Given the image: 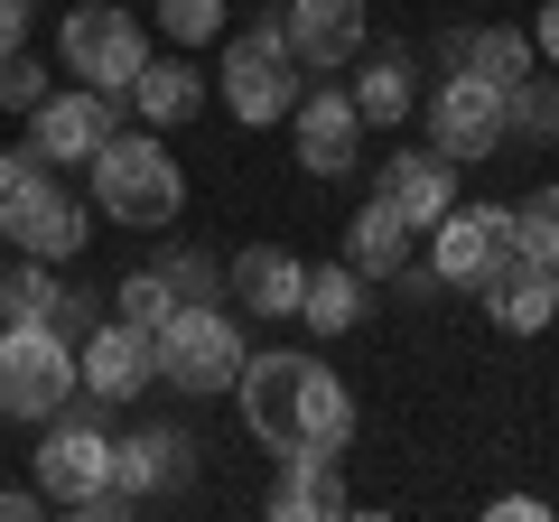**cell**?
Segmentation results:
<instances>
[{
  "label": "cell",
  "instance_id": "6da1fadb",
  "mask_svg": "<svg viewBox=\"0 0 559 522\" xmlns=\"http://www.w3.org/2000/svg\"><path fill=\"white\" fill-rule=\"evenodd\" d=\"M242 429H252L271 458H308V448H345L355 439V392L326 373L299 345H271V355L242 364Z\"/></svg>",
  "mask_w": 559,
  "mask_h": 522
},
{
  "label": "cell",
  "instance_id": "7a4b0ae2",
  "mask_svg": "<svg viewBox=\"0 0 559 522\" xmlns=\"http://www.w3.org/2000/svg\"><path fill=\"white\" fill-rule=\"evenodd\" d=\"M94 205L121 224V234H168L187 215V168L168 159L159 131H112L94 150Z\"/></svg>",
  "mask_w": 559,
  "mask_h": 522
},
{
  "label": "cell",
  "instance_id": "3957f363",
  "mask_svg": "<svg viewBox=\"0 0 559 522\" xmlns=\"http://www.w3.org/2000/svg\"><path fill=\"white\" fill-rule=\"evenodd\" d=\"M299 75H308V66H299V47H289V20H242L234 38H224L215 94L234 103L242 131H261V121H289V112H299V94H308Z\"/></svg>",
  "mask_w": 559,
  "mask_h": 522
},
{
  "label": "cell",
  "instance_id": "277c9868",
  "mask_svg": "<svg viewBox=\"0 0 559 522\" xmlns=\"http://www.w3.org/2000/svg\"><path fill=\"white\" fill-rule=\"evenodd\" d=\"M84 402V345L57 327H0V420H57Z\"/></svg>",
  "mask_w": 559,
  "mask_h": 522
},
{
  "label": "cell",
  "instance_id": "5b68a950",
  "mask_svg": "<svg viewBox=\"0 0 559 522\" xmlns=\"http://www.w3.org/2000/svg\"><path fill=\"white\" fill-rule=\"evenodd\" d=\"M94 411H103L94 392L66 402L57 420H47V448H38V485H47V503H66V513H84V503L121 476V439L94 420Z\"/></svg>",
  "mask_w": 559,
  "mask_h": 522
},
{
  "label": "cell",
  "instance_id": "8992f818",
  "mask_svg": "<svg viewBox=\"0 0 559 522\" xmlns=\"http://www.w3.org/2000/svg\"><path fill=\"white\" fill-rule=\"evenodd\" d=\"M429 261H439L448 289H476V299H485L503 271L532 261V242H522V215H513V205H457V215L429 234Z\"/></svg>",
  "mask_w": 559,
  "mask_h": 522
},
{
  "label": "cell",
  "instance_id": "52a82bcc",
  "mask_svg": "<svg viewBox=\"0 0 559 522\" xmlns=\"http://www.w3.org/2000/svg\"><path fill=\"white\" fill-rule=\"evenodd\" d=\"M57 47H66V75H75V84H94V94H121V103H131L140 66H150V38H140V20H131V10H112V0H84V10H66Z\"/></svg>",
  "mask_w": 559,
  "mask_h": 522
},
{
  "label": "cell",
  "instance_id": "ba28073f",
  "mask_svg": "<svg viewBox=\"0 0 559 522\" xmlns=\"http://www.w3.org/2000/svg\"><path fill=\"white\" fill-rule=\"evenodd\" d=\"M0 224H10V252H38V261H75L84 242H94V234H84V224H94V215H84V197L57 178V168H38V159L10 178Z\"/></svg>",
  "mask_w": 559,
  "mask_h": 522
},
{
  "label": "cell",
  "instance_id": "9c48e42d",
  "mask_svg": "<svg viewBox=\"0 0 559 522\" xmlns=\"http://www.w3.org/2000/svg\"><path fill=\"white\" fill-rule=\"evenodd\" d=\"M242 327L224 318V308H178V318L159 327V382H178V392H234L242 382Z\"/></svg>",
  "mask_w": 559,
  "mask_h": 522
},
{
  "label": "cell",
  "instance_id": "30bf717a",
  "mask_svg": "<svg viewBox=\"0 0 559 522\" xmlns=\"http://www.w3.org/2000/svg\"><path fill=\"white\" fill-rule=\"evenodd\" d=\"M121 131V94H94V84H66L28 112V159L38 168H94V150Z\"/></svg>",
  "mask_w": 559,
  "mask_h": 522
},
{
  "label": "cell",
  "instance_id": "8fae6325",
  "mask_svg": "<svg viewBox=\"0 0 559 522\" xmlns=\"http://www.w3.org/2000/svg\"><path fill=\"white\" fill-rule=\"evenodd\" d=\"M495 141H513V131H503V84L448 66V84L429 94V150H439V159H485Z\"/></svg>",
  "mask_w": 559,
  "mask_h": 522
},
{
  "label": "cell",
  "instance_id": "7c38bea8",
  "mask_svg": "<svg viewBox=\"0 0 559 522\" xmlns=\"http://www.w3.org/2000/svg\"><path fill=\"white\" fill-rule=\"evenodd\" d=\"M364 131H373V121H364L355 94H336V84H308L299 112H289V141H299V168H308V178H345L355 150H364Z\"/></svg>",
  "mask_w": 559,
  "mask_h": 522
},
{
  "label": "cell",
  "instance_id": "4fadbf2b",
  "mask_svg": "<svg viewBox=\"0 0 559 522\" xmlns=\"http://www.w3.org/2000/svg\"><path fill=\"white\" fill-rule=\"evenodd\" d=\"M150 382H159V336H150V327L103 318L94 336H84V392H94L103 411H112V402H140Z\"/></svg>",
  "mask_w": 559,
  "mask_h": 522
},
{
  "label": "cell",
  "instance_id": "5bb4252c",
  "mask_svg": "<svg viewBox=\"0 0 559 522\" xmlns=\"http://www.w3.org/2000/svg\"><path fill=\"white\" fill-rule=\"evenodd\" d=\"M373 197L392 205L411 234H439L448 215H457V159H439V150H392L373 178Z\"/></svg>",
  "mask_w": 559,
  "mask_h": 522
},
{
  "label": "cell",
  "instance_id": "9a60e30c",
  "mask_svg": "<svg viewBox=\"0 0 559 522\" xmlns=\"http://www.w3.org/2000/svg\"><path fill=\"white\" fill-rule=\"evenodd\" d=\"M280 20H289V47H299L308 75L364 66V28H373V10H364V0H289Z\"/></svg>",
  "mask_w": 559,
  "mask_h": 522
},
{
  "label": "cell",
  "instance_id": "2e32d148",
  "mask_svg": "<svg viewBox=\"0 0 559 522\" xmlns=\"http://www.w3.org/2000/svg\"><path fill=\"white\" fill-rule=\"evenodd\" d=\"M234 299H242V318H299L308 261L280 252V242H252V252H234Z\"/></svg>",
  "mask_w": 559,
  "mask_h": 522
},
{
  "label": "cell",
  "instance_id": "e0dca14e",
  "mask_svg": "<svg viewBox=\"0 0 559 522\" xmlns=\"http://www.w3.org/2000/svg\"><path fill=\"white\" fill-rule=\"evenodd\" d=\"M187 476H197V429H131V439H121V485H131L140 503L178 495Z\"/></svg>",
  "mask_w": 559,
  "mask_h": 522
},
{
  "label": "cell",
  "instance_id": "ac0fdd59",
  "mask_svg": "<svg viewBox=\"0 0 559 522\" xmlns=\"http://www.w3.org/2000/svg\"><path fill=\"white\" fill-rule=\"evenodd\" d=\"M197 103H205V75H197L187 57H150V66H140V84H131V112L150 121V131L197 121Z\"/></svg>",
  "mask_w": 559,
  "mask_h": 522
},
{
  "label": "cell",
  "instance_id": "d6986e66",
  "mask_svg": "<svg viewBox=\"0 0 559 522\" xmlns=\"http://www.w3.org/2000/svg\"><path fill=\"white\" fill-rule=\"evenodd\" d=\"M289 476H280V495H271V513L280 522H308V513H345V476H336V448H308V458H280Z\"/></svg>",
  "mask_w": 559,
  "mask_h": 522
},
{
  "label": "cell",
  "instance_id": "ffe728a7",
  "mask_svg": "<svg viewBox=\"0 0 559 522\" xmlns=\"http://www.w3.org/2000/svg\"><path fill=\"white\" fill-rule=\"evenodd\" d=\"M485 318H495L503 336H540V327L559 318V299H550V261H522V271H503V281L485 289Z\"/></svg>",
  "mask_w": 559,
  "mask_h": 522
},
{
  "label": "cell",
  "instance_id": "44dd1931",
  "mask_svg": "<svg viewBox=\"0 0 559 522\" xmlns=\"http://www.w3.org/2000/svg\"><path fill=\"white\" fill-rule=\"evenodd\" d=\"M532 28H466V38H448V66H466V75H485V84H503L513 94L522 75H532Z\"/></svg>",
  "mask_w": 559,
  "mask_h": 522
},
{
  "label": "cell",
  "instance_id": "7402d4cb",
  "mask_svg": "<svg viewBox=\"0 0 559 522\" xmlns=\"http://www.w3.org/2000/svg\"><path fill=\"white\" fill-rule=\"evenodd\" d=\"M345 261H355L364 281H401V261H411V224H401L392 205L373 197L355 224H345Z\"/></svg>",
  "mask_w": 559,
  "mask_h": 522
},
{
  "label": "cell",
  "instance_id": "603a6c76",
  "mask_svg": "<svg viewBox=\"0 0 559 522\" xmlns=\"http://www.w3.org/2000/svg\"><path fill=\"white\" fill-rule=\"evenodd\" d=\"M299 327H318V336H345V327H364V271H355V261H326V271H308Z\"/></svg>",
  "mask_w": 559,
  "mask_h": 522
},
{
  "label": "cell",
  "instance_id": "cb8c5ba5",
  "mask_svg": "<svg viewBox=\"0 0 559 522\" xmlns=\"http://www.w3.org/2000/svg\"><path fill=\"white\" fill-rule=\"evenodd\" d=\"M411 84H419V75H411V57H401V47H392V57H364V66H355V112L382 121V131H401V121H411V103H419Z\"/></svg>",
  "mask_w": 559,
  "mask_h": 522
},
{
  "label": "cell",
  "instance_id": "d4e9b609",
  "mask_svg": "<svg viewBox=\"0 0 559 522\" xmlns=\"http://www.w3.org/2000/svg\"><path fill=\"white\" fill-rule=\"evenodd\" d=\"M503 131H513V141H559V84L522 75L513 94H503Z\"/></svg>",
  "mask_w": 559,
  "mask_h": 522
},
{
  "label": "cell",
  "instance_id": "484cf974",
  "mask_svg": "<svg viewBox=\"0 0 559 522\" xmlns=\"http://www.w3.org/2000/svg\"><path fill=\"white\" fill-rule=\"evenodd\" d=\"M112 318H131V327H150V336H159V327L178 318V289H168V271H131V281L112 289Z\"/></svg>",
  "mask_w": 559,
  "mask_h": 522
},
{
  "label": "cell",
  "instance_id": "4316f807",
  "mask_svg": "<svg viewBox=\"0 0 559 522\" xmlns=\"http://www.w3.org/2000/svg\"><path fill=\"white\" fill-rule=\"evenodd\" d=\"M159 271H168V289H178V308H215L224 289H234V261H205V252H168Z\"/></svg>",
  "mask_w": 559,
  "mask_h": 522
},
{
  "label": "cell",
  "instance_id": "83f0119b",
  "mask_svg": "<svg viewBox=\"0 0 559 522\" xmlns=\"http://www.w3.org/2000/svg\"><path fill=\"white\" fill-rule=\"evenodd\" d=\"M47 94H57V84H47V66L28 57V47H20V57H0V112H38Z\"/></svg>",
  "mask_w": 559,
  "mask_h": 522
},
{
  "label": "cell",
  "instance_id": "f1b7e54d",
  "mask_svg": "<svg viewBox=\"0 0 559 522\" xmlns=\"http://www.w3.org/2000/svg\"><path fill=\"white\" fill-rule=\"evenodd\" d=\"M159 28L178 47H205V38H224V0H159Z\"/></svg>",
  "mask_w": 559,
  "mask_h": 522
},
{
  "label": "cell",
  "instance_id": "f546056e",
  "mask_svg": "<svg viewBox=\"0 0 559 522\" xmlns=\"http://www.w3.org/2000/svg\"><path fill=\"white\" fill-rule=\"evenodd\" d=\"M513 215H522V242H532V261H559V187H532Z\"/></svg>",
  "mask_w": 559,
  "mask_h": 522
},
{
  "label": "cell",
  "instance_id": "4dcf8cb0",
  "mask_svg": "<svg viewBox=\"0 0 559 522\" xmlns=\"http://www.w3.org/2000/svg\"><path fill=\"white\" fill-rule=\"evenodd\" d=\"M28 47V0H0V57H20Z\"/></svg>",
  "mask_w": 559,
  "mask_h": 522
},
{
  "label": "cell",
  "instance_id": "1f68e13d",
  "mask_svg": "<svg viewBox=\"0 0 559 522\" xmlns=\"http://www.w3.org/2000/svg\"><path fill=\"white\" fill-rule=\"evenodd\" d=\"M47 503V485H0V522H28Z\"/></svg>",
  "mask_w": 559,
  "mask_h": 522
},
{
  "label": "cell",
  "instance_id": "d6a6232c",
  "mask_svg": "<svg viewBox=\"0 0 559 522\" xmlns=\"http://www.w3.org/2000/svg\"><path fill=\"white\" fill-rule=\"evenodd\" d=\"M532 47H540L550 66H559V0H540V28H532Z\"/></svg>",
  "mask_w": 559,
  "mask_h": 522
},
{
  "label": "cell",
  "instance_id": "836d02e7",
  "mask_svg": "<svg viewBox=\"0 0 559 522\" xmlns=\"http://www.w3.org/2000/svg\"><path fill=\"white\" fill-rule=\"evenodd\" d=\"M10 178H20V150H0V197H10Z\"/></svg>",
  "mask_w": 559,
  "mask_h": 522
},
{
  "label": "cell",
  "instance_id": "e575fe53",
  "mask_svg": "<svg viewBox=\"0 0 559 522\" xmlns=\"http://www.w3.org/2000/svg\"><path fill=\"white\" fill-rule=\"evenodd\" d=\"M550 299H559V261H550Z\"/></svg>",
  "mask_w": 559,
  "mask_h": 522
},
{
  "label": "cell",
  "instance_id": "d590c367",
  "mask_svg": "<svg viewBox=\"0 0 559 522\" xmlns=\"http://www.w3.org/2000/svg\"><path fill=\"white\" fill-rule=\"evenodd\" d=\"M0 252H10V224H0Z\"/></svg>",
  "mask_w": 559,
  "mask_h": 522
}]
</instances>
